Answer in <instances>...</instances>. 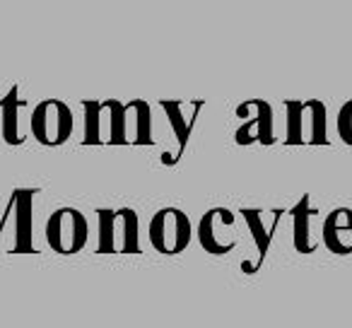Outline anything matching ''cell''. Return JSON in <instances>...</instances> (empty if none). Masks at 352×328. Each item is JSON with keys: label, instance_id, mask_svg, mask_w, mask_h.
Segmentation results:
<instances>
[{"label": "cell", "instance_id": "9c48e42d", "mask_svg": "<svg viewBox=\"0 0 352 328\" xmlns=\"http://www.w3.org/2000/svg\"><path fill=\"white\" fill-rule=\"evenodd\" d=\"M22 99H17V87H12L6 94V99H0V109H3V138L8 145H20L25 138L17 131V109L22 107Z\"/></svg>", "mask_w": 352, "mask_h": 328}, {"label": "cell", "instance_id": "6da1fadb", "mask_svg": "<svg viewBox=\"0 0 352 328\" xmlns=\"http://www.w3.org/2000/svg\"><path fill=\"white\" fill-rule=\"evenodd\" d=\"M85 107V142H128L126 133V104L116 99L107 102H82Z\"/></svg>", "mask_w": 352, "mask_h": 328}, {"label": "cell", "instance_id": "3957f363", "mask_svg": "<svg viewBox=\"0 0 352 328\" xmlns=\"http://www.w3.org/2000/svg\"><path fill=\"white\" fill-rule=\"evenodd\" d=\"M89 227L78 208H58L46 222V241L60 256L80 254L87 244Z\"/></svg>", "mask_w": 352, "mask_h": 328}, {"label": "cell", "instance_id": "4fadbf2b", "mask_svg": "<svg viewBox=\"0 0 352 328\" xmlns=\"http://www.w3.org/2000/svg\"><path fill=\"white\" fill-rule=\"evenodd\" d=\"M162 109H164V111L169 113V121H171V126H174L176 138H179V155H182L184 147H186L188 135H191L193 121L191 123H184V116H182L184 104L182 102H162Z\"/></svg>", "mask_w": 352, "mask_h": 328}, {"label": "cell", "instance_id": "9a60e30c", "mask_svg": "<svg viewBox=\"0 0 352 328\" xmlns=\"http://www.w3.org/2000/svg\"><path fill=\"white\" fill-rule=\"evenodd\" d=\"M289 111V131H287V142H302V104H287Z\"/></svg>", "mask_w": 352, "mask_h": 328}, {"label": "cell", "instance_id": "8992f818", "mask_svg": "<svg viewBox=\"0 0 352 328\" xmlns=\"http://www.w3.org/2000/svg\"><path fill=\"white\" fill-rule=\"evenodd\" d=\"M234 227V215L227 208H212L203 215L201 225H198V239L201 246L212 256H225L234 249L236 244L222 239V230H232Z\"/></svg>", "mask_w": 352, "mask_h": 328}, {"label": "cell", "instance_id": "52a82bcc", "mask_svg": "<svg viewBox=\"0 0 352 328\" xmlns=\"http://www.w3.org/2000/svg\"><path fill=\"white\" fill-rule=\"evenodd\" d=\"M12 206H15V251L17 254H32L34 251V241H32V232H34V222H32V212H34V191L30 188H17L12 193Z\"/></svg>", "mask_w": 352, "mask_h": 328}, {"label": "cell", "instance_id": "277c9868", "mask_svg": "<svg viewBox=\"0 0 352 328\" xmlns=\"http://www.w3.org/2000/svg\"><path fill=\"white\" fill-rule=\"evenodd\" d=\"M191 241V220L179 208H162L150 220V244L164 256L182 254Z\"/></svg>", "mask_w": 352, "mask_h": 328}, {"label": "cell", "instance_id": "8fae6325", "mask_svg": "<svg viewBox=\"0 0 352 328\" xmlns=\"http://www.w3.org/2000/svg\"><path fill=\"white\" fill-rule=\"evenodd\" d=\"M340 220H342V208H340V210H333L331 215L326 217V225H323V241H326V246L333 251V254L345 256L347 251H345V246H342V241H340V232L342 230L352 232V217L345 222V225H340Z\"/></svg>", "mask_w": 352, "mask_h": 328}, {"label": "cell", "instance_id": "7c38bea8", "mask_svg": "<svg viewBox=\"0 0 352 328\" xmlns=\"http://www.w3.org/2000/svg\"><path fill=\"white\" fill-rule=\"evenodd\" d=\"M133 107H135L138 116L133 118V121H135V131H133L131 142H135V145H150V142H152V116H150V107H147L145 102H140V99H135V102H133Z\"/></svg>", "mask_w": 352, "mask_h": 328}, {"label": "cell", "instance_id": "7a4b0ae2", "mask_svg": "<svg viewBox=\"0 0 352 328\" xmlns=\"http://www.w3.org/2000/svg\"><path fill=\"white\" fill-rule=\"evenodd\" d=\"M99 254H138V215L131 208L99 210Z\"/></svg>", "mask_w": 352, "mask_h": 328}, {"label": "cell", "instance_id": "5b68a950", "mask_svg": "<svg viewBox=\"0 0 352 328\" xmlns=\"http://www.w3.org/2000/svg\"><path fill=\"white\" fill-rule=\"evenodd\" d=\"M73 109L60 99H44L36 104L34 113H32V133H34L36 142L46 147L63 145L73 135Z\"/></svg>", "mask_w": 352, "mask_h": 328}, {"label": "cell", "instance_id": "5bb4252c", "mask_svg": "<svg viewBox=\"0 0 352 328\" xmlns=\"http://www.w3.org/2000/svg\"><path fill=\"white\" fill-rule=\"evenodd\" d=\"M244 215H246V220H249L251 232H254V239H256V244H258V251H261V254H265V251H268L270 239H273V230H265V227H263V220H261V212H256V217H258V222L254 220V215H251V210H246Z\"/></svg>", "mask_w": 352, "mask_h": 328}, {"label": "cell", "instance_id": "ba28073f", "mask_svg": "<svg viewBox=\"0 0 352 328\" xmlns=\"http://www.w3.org/2000/svg\"><path fill=\"white\" fill-rule=\"evenodd\" d=\"M256 107H258V116L249 118L236 131V142L239 145H249L254 140H261L265 145L273 142V109H270L268 102H261V99H256Z\"/></svg>", "mask_w": 352, "mask_h": 328}, {"label": "cell", "instance_id": "30bf717a", "mask_svg": "<svg viewBox=\"0 0 352 328\" xmlns=\"http://www.w3.org/2000/svg\"><path fill=\"white\" fill-rule=\"evenodd\" d=\"M292 215H294V246L302 254H311L316 244H314L311 234H309V220L314 215V210L309 208V196H304L299 201V206L292 210Z\"/></svg>", "mask_w": 352, "mask_h": 328}]
</instances>
